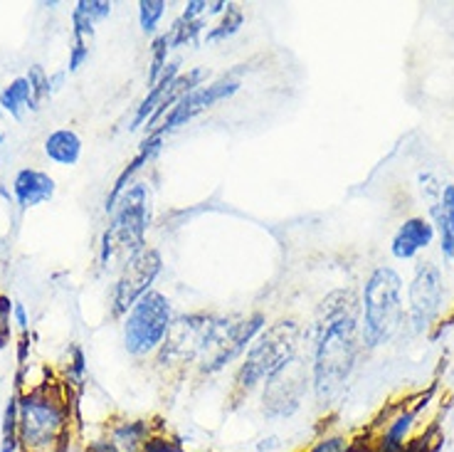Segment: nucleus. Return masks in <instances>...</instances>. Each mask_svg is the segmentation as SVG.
I'll use <instances>...</instances> for the list:
<instances>
[{"label":"nucleus","instance_id":"f257e3e1","mask_svg":"<svg viewBox=\"0 0 454 452\" xmlns=\"http://www.w3.org/2000/svg\"><path fill=\"white\" fill-rule=\"evenodd\" d=\"M361 299L336 289L318 305L311 344V393L318 408H331L351 381L361 353Z\"/></svg>","mask_w":454,"mask_h":452},{"label":"nucleus","instance_id":"f03ea898","mask_svg":"<svg viewBox=\"0 0 454 452\" xmlns=\"http://www.w3.org/2000/svg\"><path fill=\"white\" fill-rule=\"evenodd\" d=\"M304 339H307V329L296 319H279L267 324L239 361L230 388V400L242 403L252 393L262 391L270 376L304 353Z\"/></svg>","mask_w":454,"mask_h":452},{"label":"nucleus","instance_id":"7ed1b4c3","mask_svg":"<svg viewBox=\"0 0 454 452\" xmlns=\"http://www.w3.org/2000/svg\"><path fill=\"white\" fill-rule=\"evenodd\" d=\"M67 384H43L18 393L20 400V450L57 452L69 432Z\"/></svg>","mask_w":454,"mask_h":452},{"label":"nucleus","instance_id":"20e7f679","mask_svg":"<svg viewBox=\"0 0 454 452\" xmlns=\"http://www.w3.org/2000/svg\"><path fill=\"white\" fill-rule=\"evenodd\" d=\"M405 284L395 267H375L361 292V346L380 349L393 341L405 321Z\"/></svg>","mask_w":454,"mask_h":452},{"label":"nucleus","instance_id":"39448f33","mask_svg":"<svg viewBox=\"0 0 454 452\" xmlns=\"http://www.w3.org/2000/svg\"><path fill=\"white\" fill-rule=\"evenodd\" d=\"M153 223V205H151V191L146 183L134 181L116 201L112 210L109 227L102 235V267H109V262L116 255L131 258L134 252L146 248V233Z\"/></svg>","mask_w":454,"mask_h":452},{"label":"nucleus","instance_id":"423d86ee","mask_svg":"<svg viewBox=\"0 0 454 452\" xmlns=\"http://www.w3.org/2000/svg\"><path fill=\"white\" fill-rule=\"evenodd\" d=\"M173 305L168 294L151 289L137 305L126 312L121 324L124 349L131 359H153L166 341L170 324H173Z\"/></svg>","mask_w":454,"mask_h":452},{"label":"nucleus","instance_id":"0eeeda50","mask_svg":"<svg viewBox=\"0 0 454 452\" xmlns=\"http://www.w3.org/2000/svg\"><path fill=\"white\" fill-rule=\"evenodd\" d=\"M267 324L270 321L262 312H252L247 317H217L215 314L210 337H207L195 371L200 376H217L220 371H225L230 363H235L247 353L252 341L260 337Z\"/></svg>","mask_w":454,"mask_h":452},{"label":"nucleus","instance_id":"6e6552de","mask_svg":"<svg viewBox=\"0 0 454 452\" xmlns=\"http://www.w3.org/2000/svg\"><path fill=\"white\" fill-rule=\"evenodd\" d=\"M213 319L215 314H207V312L178 314L173 319L163 346L153 356L156 369L163 373H185L188 369H195L210 337Z\"/></svg>","mask_w":454,"mask_h":452},{"label":"nucleus","instance_id":"1a4fd4ad","mask_svg":"<svg viewBox=\"0 0 454 452\" xmlns=\"http://www.w3.org/2000/svg\"><path fill=\"white\" fill-rule=\"evenodd\" d=\"M311 391V361L307 353L267 378L260 391V410L264 420H289L301 410Z\"/></svg>","mask_w":454,"mask_h":452},{"label":"nucleus","instance_id":"9d476101","mask_svg":"<svg viewBox=\"0 0 454 452\" xmlns=\"http://www.w3.org/2000/svg\"><path fill=\"white\" fill-rule=\"evenodd\" d=\"M163 272V258L156 248H144L126 258L124 267L116 277L112 292V317L124 319L126 312L137 305L138 299L156 289L153 284Z\"/></svg>","mask_w":454,"mask_h":452},{"label":"nucleus","instance_id":"9b49d317","mask_svg":"<svg viewBox=\"0 0 454 452\" xmlns=\"http://www.w3.org/2000/svg\"><path fill=\"white\" fill-rule=\"evenodd\" d=\"M444 305V277L434 262H418L408 284V319L415 334H425L437 321Z\"/></svg>","mask_w":454,"mask_h":452},{"label":"nucleus","instance_id":"f8f14e48","mask_svg":"<svg viewBox=\"0 0 454 452\" xmlns=\"http://www.w3.org/2000/svg\"><path fill=\"white\" fill-rule=\"evenodd\" d=\"M239 80L238 77H232V75H223L220 80H213L203 84V87H198V90L188 91L185 97H183L181 102L176 104L168 114H166V119L160 122L151 134H159L166 136L173 134L176 129H181V126L191 124L193 119H198L200 114L210 112L215 104L225 102L230 97H235L239 91Z\"/></svg>","mask_w":454,"mask_h":452},{"label":"nucleus","instance_id":"ddd939ff","mask_svg":"<svg viewBox=\"0 0 454 452\" xmlns=\"http://www.w3.org/2000/svg\"><path fill=\"white\" fill-rule=\"evenodd\" d=\"M420 188L430 203V223L440 238L444 260L454 262V183H440L432 173H422Z\"/></svg>","mask_w":454,"mask_h":452},{"label":"nucleus","instance_id":"4468645a","mask_svg":"<svg viewBox=\"0 0 454 452\" xmlns=\"http://www.w3.org/2000/svg\"><path fill=\"white\" fill-rule=\"evenodd\" d=\"M434 238L437 235H434V226L430 223V218L415 215V218H408L397 226L395 235L390 240V252L395 260H415L422 250L430 248Z\"/></svg>","mask_w":454,"mask_h":452},{"label":"nucleus","instance_id":"2eb2a0df","mask_svg":"<svg viewBox=\"0 0 454 452\" xmlns=\"http://www.w3.org/2000/svg\"><path fill=\"white\" fill-rule=\"evenodd\" d=\"M55 195V178L37 169H20L12 178V198L23 210L52 201Z\"/></svg>","mask_w":454,"mask_h":452},{"label":"nucleus","instance_id":"dca6fc26","mask_svg":"<svg viewBox=\"0 0 454 452\" xmlns=\"http://www.w3.org/2000/svg\"><path fill=\"white\" fill-rule=\"evenodd\" d=\"M163 141H166L163 136L146 134V139H144V141H141V147H138L137 156L129 161V163H126V169L121 170L119 176H116V181H114V186H112V191H109V195H106V205H104V208H106V213L112 215L114 205H116V201H119V198L124 195L126 188H129V186L134 183L137 173H141V170L146 169L151 161L159 156V151L163 148Z\"/></svg>","mask_w":454,"mask_h":452},{"label":"nucleus","instance_id":"f3484780","mask_svg":"<svg viewBox=\"0 0 454 452\" xmlns=\"http://www.w3.org/2000/svg\"><path fill=\"white\" fill-rule=\"evenodd\" d=\"M156 423L146 418H121L114 420L106 428L104 440L109 442L112 452H141L148 438L156 432Z\"/></svg>","mask_w":454,"mask_h":452},{"label":"nucleus","instance_id":"a211bd4d","mask_svg":"<svg viewBox=\"0 0 454 452\" xmlns=\"http://www.w3.org/2000/svg\"><path fill=\"white\" fill-rule=\"evenodd\" d=\"M181 59H170L168 69L163 72V77H160L151 90H148V94L141 99V104L137 107V112H134V116H131V122H129V131H138L141 126H146L148 122H151V116L159 112L160 104H163V99H166V94H168L170 84L176 82V77L181 75Z\"/></svg>","mask_w":454,"mask_h":452},{"label":"nucleus","instance_id":"6ab92c4d","mask_svg":"<svg viewBox=\"0 0 454 452\" xmlns=\"http://www.w3.org/2000/svg\"><path fill=\"white\" fill-rule=\"evenodd\" d=\"M45 156L57 166H77L82 159V139L74 129H55L45 139Z\"/></svg>","mask_w":454,"mask_h":452},{"label":"nucleus","instance_id":"aec40b11","mask_svg":"<svg viewBox=\"0 0 454 452\" xmlns=\"http://www.w3.org/2000/svg\"><path fill=\"white\" fill-rule=\"evenodd\" d=\"M242 25H245V11L239 5H235V3H230L227 11L220 15V20L213 28H207L203 43L205 45H220V43H225L230 37H235Z\"/></svg>","mask_w":454,"mask_h":452},{"label":"nucleus","instance_id":"412c9836","mask_svg":"<svg viewBox=\"0 0 454 452\" xmlns=\"http://www.w3.org/2000/svg\"><path fill=\"white\" fill-rule=\"evenodd\" d=\"M20 450V400L18 393L8 398L3 410V425H0V452Z\"/></svg>","mask_w":454,"mask_h":452},{"label":"nucleus","instance_id":"4be33fe9","mask_svg":"<svg viewBox=\"0 0 454 452\" xmlns=\"http://www.w3.org/2000/svg\"><path fill=\"white\" fill-rule=\"evenodd\" d=\"M205 33H207L205 18H200V20H183V18H176V23L170 25L168 33H166L170 52L173 50H181V47L198 45L200 37H205Z\"/></svg>","mask_w":454,"mask_h":452},{"label":"nucleus","instance_id":"5701e85b","mask_svg":"<svg viewBox=\"0 0 454 452\" xmlns=\"http://www.w3.org/2000/svg\"><path fill=\"white\" fill-rule=\"evenodd\" d=\"M0 107H3V112L11 114L12 119H23L25 109H30V82L25 77L12 80L0 91Z\"/></svg>","mask_w":454,"mask_h":452},{"label":"nucleus","instance_id":"b1692460","mask_svg":"<svg viewBox=\"0 0 454 452\" xmlns=\"http://www.w3.org/2000/svg\"><path fill=\"white\" fill-rule=\"evenodd\" d=\"M170 47L168 40H166V33H160L153 37L151 43V62H148V90L156 84V82L163 77V72L168 69L170 65Z\"/></svg>","mask_w":454,"mask_h":452},{"label":"nucleus","instance_id":"393cba45","mask_svg":"<svg viewBox=\"0 0 454 452\" xmlns=\"http://www.w3.org/2000/svg\"><path fill=\"white\" fill-rule=\"evenodd\" d=\"M168 11L166 0H141L138 3V25L146 35H156L163 15Z\"/></svg>","mask_w":454,"mask_h":452},{"label":"nucleus","instance_id":"a878e982","mask_svg":"<svg viewBox=\"0 0 454 452\" xmlns=\"http://www.w3.org/2000/svg\"><path fill=\"white\" fill-rule=\"evenodd\" d=\"M25 80L30 82V112H37L40 104L45 102L47 97H52L50 91V77L45 75V69L40 65H33L30 72L25 75Z\"/></svg>","mask_w":454,"mask_h":452},{"label":"nucleus","instance_id":"bb28decb","mask_svg":"<svg viewBox=\"0 0 454 452\" xmlns=\"http://www.w3.org/2000/svg\"><path fill=\"white\" fill-rule=\"evenodd\" d=\"M141 452H191L188 450V445L178 438V435H173L166 428H156V432L148 438V442L144 445V450Z\"/></svg>","mask_w":454,"mask_h":452},{"label":"nucleus","instance_id":"cd10ccee","mask_svg":"<svg viewBox=\"0 0 454 452\" xmlns=\"http://www.w3.org/2000/svg\"><path fill=\"white\" fill-rule=\"evenodd\" d=\"M351 442L353 438L348 435H343V432H324V435H318L317 440L309 445L307 450L301 452H348L351 450Z\"/></svg>","mask_w":454,"mask_h":452},{"label":"nucleus","instance_id":"c85d7f7f","mask_svg":"<svg viewBox=\"0 0 454 452\" xmlns=\"http://www.w3.org/2000/svg\"><path fill=\"white\" fill-rule=\"evenodd\" d=\"M74 11H80L84 18H90L91 23L97 25L112 15V3H106V0H80L74 5Z\"/></svg>","mask_w":454,"mask_h":452},{"label":"nucleus","instance_id":"c756f323","mask_svg":"<svg viewBox=\"0 0 454 452\" xmlns=\"http://www.w3.org/2000/svg\"><path fill=\"white\" fill-rule=\"evenodd\" d=\"M11 297L0 294V349H5L11 344V319H12Z\"/></svg>","mask_w":454,"mask_h":452},{"label":"nucleus","instance_id":"7c9ffc66","mask_svg":"<svg viewBox=\"0 0 454 452\" xmlns=\"http://www.w3.org/2000/svg\"><path fill=\"white\" fill-rule=\"evenodd\" d=\"M91 45L87 43H72V50H69V67L67 72H80L82 65L90 59Z\"/></svg>","mask_w":454,"mask_h":452},{"label":"nucleus","instance_id":"2f4dec72","mask_svg":"<svg viewBox=\"0 0 454 452\" xmlns=\"http://www.w3.org/2000/svg\"><path fill=\"white\" fill-rule=\"evenodd\" d=\"M183 20H200V18H207V0H191L185 3V8L178 15Z\"/></svg>","mask_w":454,"mask_h":452},{"label":"nucleus","instance_id":"473e14b6","mask_svg":"<svg viewBox=\"0 0 454 452\" xmlns=\"http://www.w3.org/2000/svg\"><path fill=\"white\" fill-rule=\"evenodd\" d=\"M12 319H15V324L20 327V331H27V327H30V321H27V312H25V306L20 305V302H15L12 305Z\"/></svg>","mask_w":454,"mask_h":452},{"label":"nucleus","instance_id":"72a5a7b5","mask_svg":"<svg viewBox=\"0 0 454 452\" xmlns=\"http://www.w3.org/2000/svg\"><path fill=\"white\" fill-rule=\"evenodd\" d=\"M282 448V438L279 435H267L257 442V452H274Z\"/></svg>","mask_w":454,"mask_h":452},{"label":"nucleus","instance_id":"f704fd0d","mask_svg":"<svg viewBox=\"0 0 454 452\" xmlns=\"http://www.w3.org/2000/svg\"><path fill=\"white\" fill-rule=\"evenodd\" d=\"M27 351H30V337H27V331H25L23 337H20V341H18V363H20V366H25V361H27Z\"/></svg>","mask_w":454,"mask_h":452},{"label":"nucleus","instance_id":"c9c22d12","mask_svg":"<svg viewBox=\"0 0 454 452\" xmlns=\"http://www.w3.org/2000/svg\"><path fill=\"white\" fill-rule=\"evenodd\" d=\"M65 75H67V72H57V75H52V77H50V91H52V94L62 90V82H65Z\"/></svg>","mask_w":454,"mask_h":452},{"label":"nucleus","instance_id":"e433bc0d","mask_svg":"<svg viewBox=\"0 0 454 452\" xmlns=\"http://www.w3.org/2000/svg\"><path fill=\"white\" fill-rule=\"evenodd\" d=\"M0 195H3V198H8V201H11V193L5 191V188H3V186H0Z\"/></svg>","mask_w":454,"mask_h":452},{"label":"nucleus","instance_id":"4c0bfd02","mask_svg":"<svg viewBox=\"0 0 454 452\" xmlns=\"http://www.w3.org/2000/svg\"><path fill=\"white\" fill-rule=\"evenodd\" d=\"M3 141H5V136H3V131H0V144H3Z\"/></svg>","mask_w":454,"mask_h":452}]
</instances>
